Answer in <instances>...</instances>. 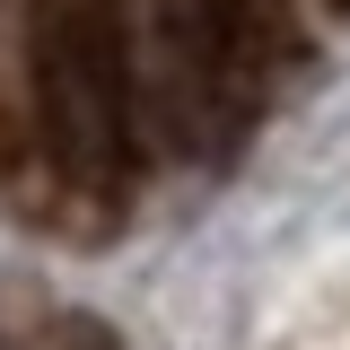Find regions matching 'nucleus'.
<instances>
[{
    "label": "nucleus",
    "mask_w": 350,
    "mask_h": 350,
    "mask_svg": "<svg viewBox=\"0 0 350 350\" xmlns=\"http://www.w3.org/2000/svg\"><path fill=\"white\" fill-rule=\"evenodd\" d=\"M333 9H350V0H333Z\"/></svg>",
    "instance_id": "obj_3"
},
{
    "label": "nucleus",
    "mask_w": 350,
    "mask_h": 350,
    "mask_svg": "<svg viewBox=\"0 0 350 350\" xmlns=\"http://www.w3.org/2000/svg\"><path fill=\"white\" fill-rule=\"evenodd\" d=\"M27 96H36L44 158L88 193H114L140 158V70H131L123 0H36Z\"/></svg>",
    "instance_id": "obj_1"
},
{
    "label": "nucleus",
    "mask_w": 350,
    "mask_h": 350,
    "mask_svg": "<svg viewBox=\"0 0 350 350\" xmlns=\"http://www.w3.org/2000/svg\"><path fill=\"white\" fill-rule=\"evenodd\" d=\"M271 53H280V0H149L140 123L175 158H219L254 123Z\"/></svg>",
    "instance_id": "obj_2"
}]
</instances>
